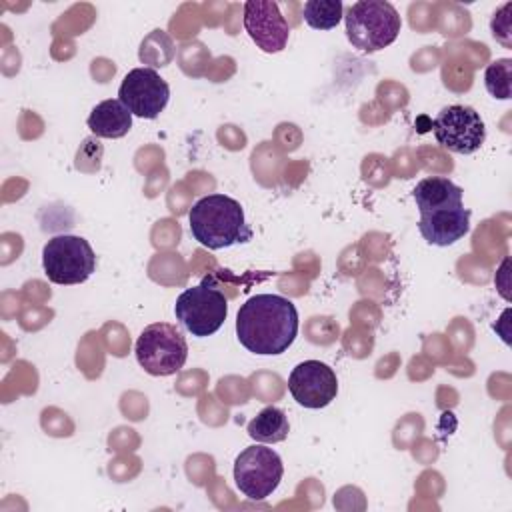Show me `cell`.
<instances>
[{"instance_id":"obj_1","label":"cell","mask_w":512,"mask_h":512,"mask_svg":"<svg viewBox=\"0 0 512 512\" xmlns=\"http://www.w3.org/2000/svg\"><path fill=\"white\" fill-rule=\"evenodd\" d=\"M298 334V310L278 294H256L236 314L238 342L258 356H276L290 348Z\"/></svg>"},{"instance_id":"obj_2","label":"cell","mask_w":512,"mask_h":512,"mask_svg":"<svg viewBox=\"0 0 512 512\" xmlns=\"http://www.w3.org/2000/svg\"><path fill=\"white\" fill-rule=\"evenodd\" d=\"M192 238L208 250H220L252 240V228L244 220L238 200L226 194H208L188 212Z\"/></svg>"},{"instance_id":"obj_3","label":"cell","mask_w":512,"mask_h":512,"mask_svg":"<svg viewBox=\"0 0 512 512\" xmlns=\"http://www.w3.org/2000/svg\"><path fill=\"white\" fill-rule=\"evenodd\" d=\"M346 36L360 52H378L390 46L402 28L400 14L390 2L360 0L354 2L344 16Z\"/></svg>"},{"instance_id":"obj_4","label":"cell","mask_w":512,"mask_h":512,"mask_svg":"<svg viewBox=\"0 0 512 512\" xmlns=\"http://www.w3.org/2000/svg\"><path fill=\"white\" fill-rule=\"evenodd\" d=\"M46 278L60 286L86 282L96 268V254L82 236L60 234L50 238L42 250Z\"/></svg>"},{"instance_id":"obj_5","label":"cell","mask_w":512,"mask_h":512,"mask_svg":"<svg viewBox=\"0 0 512 512\" xmlns=\"http://www.w3.org/2000/svg\"><path fill=\"white\" fill-rule=\"evenodd\" d=\"M134 352L144 372L152 376H170L184 366L188 344L176 326L154 322L140 332Z\"/></svg>"},{"instance_id":"obj_6","label":"cell","mask_w":512,"mask_h":512,"mask_svg":"<svg viewBox=\"0 0 512 512\" xmlns=\"http://www.w3.org/2000/svg\"><path fill=\"white\" fill-rule=\"evenodd\" d=\"M176 320L196 338L212 336L220 330L228 316L226 296L208 284L184 290L174 304Z\"/></svg>"},{"instance_id":"obj_7","label":"cell","mask_w":512,"mask_h":512,"mask_svg":"<svg viewBox=\"0 0 512 512\" xmlns=\"http://www.w3.org/2000/svg\"><path fill=\"white\" fill-rule=\"evenodd\" d=\"M282 474V458L262 444L244 448L234 460L236 488L250 500H266L278 488Z\"/></svg>"},{"instance_id":"obj_8","label":"cell","mask_w":512,"mask_h":512,"mask_svg":"<svg viewBox=\"0 0 512 512\" xmlns=\"http://www.w3.org/2000/svg\"><path fill=\"white\" fill-rule=\"evenodd\" d=\"M436 142L456 154H474L486 140L484 120L472 106L452 104L438 112L432 124Z\"/></svg>"},{"instance_id":"obj_9","label":"cell","mask_w":512,"mask_h":512,"mask_svg":"<svg viewBox=\"0 0 512 512\" xmlns=\"http://www.w3.org/2000/svg\"><path fill=\"white\" fill-rule=\"evenodd\" d=\"M170 98L168 82L154 68L130 70L120 88L118 100L132 112V116L154 120L166 108Z\"/></svg>"},{"instance_id":"obj_10","label":"cell","mask_w":512,"mask_h":512,"mask_svg":"<svg viewBox=\"0 0 512 512\" xmlns=\"http://www.w3.org/2000/svg\"><path fill=\"white\" fill-rule=\"evenodd\" d=\"M292 398L304 408H324L338 394L336 372L320 360H304L292 368L288 376Z\"/></svg>"},{"instance_id":"obj_11","label":"cell","mask_w":512,"mask_h":512,"mask_svg":"<svg viewBox=\"0 0 512 512\" xmlns=\"http://www.w3.org/2000/svg\"><path fill=\"white\" fill-rule=\"evenodd\" d=\"M244 28L252 42L268 54L280 52L288 44L290 26L272 0H250L244 4Z\"/></svg>"},{"instance_id":"obj_12","label":"cell","mask_w":512,"mask_h":512,"mask_svg":"<svg viewBox=\"0 0 512 512\" xmlns=\"http://www.w3.org/2000/svg\"><path fill=\"white\" fill-rule=\"evenodd\" d=\"M418 230L428 244L450 246L464 238V234L470 230V210L460 204L420 212Z\"/></svg>"},{"instance_id":"obj_13","label":"cell","mask_w":512,"mask_h":512,"mask_svg":"<svg viewBox=\"0 0 512 512\" xmlns=\"http://www.w3.org/2000/svg\"><path fill=\"white\" fill-rule=\"evenodd\" d=\"M88 128L100 138H122L132 128V112L120 100H102L92 108Z\"/></svg>"},{"instance_id":"obj_14","label":"cell","mask_w":512,"mask_h":512,"mask_svg":"<svg viewBox=\"0 0 512 512\" xmlns=\"http://www.w3.org/2000/svg\"><path fill=\"white\" fill-rule=\"evenodd\" d=\"M412 198L420 212H430L446 206H460L462 204V188L456 186L450 178L444 176H430L420 180L414 190Z\"/></svg>"},{"instance_id":"obj_15","label":"cell","mask_w":512,"mask_h":512,"mask_svg":"<svg viewBox=\"0 0 512 512\" xmlns=\"http://www.w3.org/2000/svg\"><path fill=\"white\" fill-rule=\"evenodd\" d=\"M288 430H290L288 416L284 414V410H280L276 406L262 408L246 426L248 436L260 444L282 442V440H286Z\"/></svg>"},{"instance_id":"obj_16","label":"cell","mask_w":512,"mask_h":512,"mask_svg":"<svg viewBox=\"0 0 512 512\" xmlns=\"http://www.w3.org/2000/svg\"><path fill=\"white\" fill-rule=\"evenodd\" d=\"M342 2L340 0H308L304 4V22L314 30H330L342 18Z\"/></svg>"},{"instance_id":"obj_17","label":"cell","mask_w":512,"mask_h":512,"mask_svg":"<svg viewBox=\"0 0 512 512\" xmlns=\"http://www.w3.org/2000/svg\"><path fill=\"white\" fill-rule=\"evenodd\" d=\"M512 60L510 58H500L488 64L484 72V84L486 90L498 98V100H508L512 94Z\"/></svg>"},{"instance_id":"obj_18","label":"cell","mask_w":512,"mask_h":512,"mask_svg":"<svg viewBox=\"0 0 512 512\" xmlns=\"http://www.w3.org/2000/svg\"><path fill=\"white\" fill-rule=\"evenodd\" d=\"M512 8V4H504L496 14H494V20H492V34L496 40H500L504 46H510V42L506 40V36L510 34V22L506 18V12Z\"/></svg>"}]
</instances>
